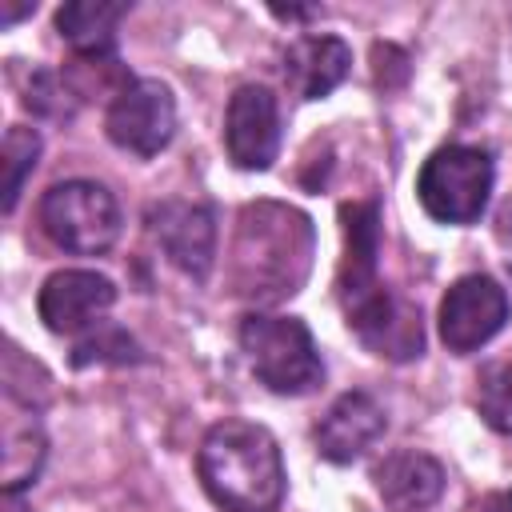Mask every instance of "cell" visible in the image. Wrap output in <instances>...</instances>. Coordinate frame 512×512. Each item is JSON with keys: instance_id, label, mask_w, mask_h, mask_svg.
Listing matches in <instances>:
<instances>
[{"instance_id": "6da1fadb", "label": "cell", "mask_w": 512, "mask_h": 512, "mask_svg": "<svg viewBox=\"0 0 512 512\" xmlns=\"http://www.w3.org/2000/svg\"><path fill=\"white\" fill-rule=\"evenodd\" d=\"M344 260L336 276L340 308L352 336L380 360H412L424 352V320L420 308L380 284L376 252H380V208L376 200L344 204Z\"/></svg>"}, {"instance_id": "7a4b0ae2", "label": "cell", "mask_w": 512, "mask_h": 512, "mask_svg": "<svg viewBox=\"0 0 512 512\" xmlns=\"http://www.w3.org/2000/svg\"><path fill=\"white\" fill-rule=\"evenodd\" d=\"M316 232L300 208L256 200L236 216L232 236V292L256 304L292 296L312 268Z\"/></svg>"}, {"instance_id": "3957f363", "label": "cell", "mask_w": 512, "mask_h": 512, "mask_svg": "<svg viewBox=\"0 0 512 512\" xmlns=\"http://www.w3.org/2000/svg\"><path fill=\"white\" fill-rule=\"evenodd\" d=\"M204 492L224 512H276L284 500V460L268 428L252 420H220L196 452Z\"/></svg>"}, {"instance_id": "277c9868", "label": "cell", "mask_w": 512, "mask_h": 512, "mask_svg": "<svg viewBox=\"0 0 512 512\" xmlns=\"http://www.w3.org/2000/svg\"><path fill=\"white\" fill-rule=\"evenodd\" d=\"M252 376L276 396H308L324 380L320 348L304 320L248 312L236 328Z\"/></svg>"}, {"instance_id": "5b68a950", "label": "cell", "mask_w": 512, "mask_h": 512, "mask_svg": "<svg viewBox=\"0 0 512 512\" xmlns=\"http://www.w3.org/2000/svg\"><path fill=\"white\" fill-rule=\"evenodd\" d=\"M496 164L484 148L476 144H444L436 148L420 176H416V196L420 208L440 220V224H472L484 216L488 196H492Z\"/></svg>"}, {"instance_id": "8992f818", "label": "cell", "mask_w": 512, "mask_h": 512, "mask_svg": "<svg viewBox=\"0 0 512 512\" xmlns=\"http://www.w3.org/2000/svg\"><path fill=\"white\" fill-rule=\"evenodd\" d=\"M40 228L48 240L76 256H96L120 236V204L96 180L52 184L40 200Z\"/></svg>"}, {"instance_id": "52a82bcc", "label": "cell", "mask_w": 512, "mask_h": 512, "mask_svg": "<svg viewBox=\"0 0 512 512\" xmlns=\"http://www.w3.org/2000/svg\"><path fill=\"white\" fill-rule=\"evenodd\" d=\"M104 132L116 148L132 156H156L160 148H168L176 132V100L168 84L148 76L120 84L104 112Z\"/></svg>"}, {"instance_id": "ba28073f", "label": "cell", "mask_w": 512, "mask_h": 512, "mask_svg": "<svg viewBox=\"0 0 512 512\" xmlns=\"http://www.w3.org/2000/svg\"><path fill=\"white\" fill-rule=\"evenodd\" d=\"M508 324V292L492 276H460L440 300V340L448 352L468 356Z\"/></svg>"}, {"instance_id": "9c48e42d", "label": "cell", "mask_w": 512, "mask_h": 512, "mask_svg": "<svg viewBox=\"0 0 512 512\" xmlns=\"http://www.w3.org/2000/svg\"><path fill=\"white\" fill-rule=\"evenodd\" d=\"M116 304V284L92 268H60L40 284L36 308L48 332L80 336L104 324V312Z\"/></svg>"}, {"instance_id": "30bf717a", "label": "cell", "mask_w": 512, "mask_h": 512, "mask_svg": "<svg viewBox=\"0 0 512 512\" xmlns=\"http://www.w3.org/2000/svg\"><path fill=\"white\" fill-rule=\"evenodd\" d=\"M228 160L244 172L272 168L280 152V104L264 84H240L224 112Z\"/></svg>"}, {"instance_id": "8fae6325", "label": "cell", "mask_w": 512, "mask_h": 512, "mask_svg": "<svg viewBox=\"0 0 512 512\" xmlns=\"http://www.w3.org/2000/svg\"><path fill=\"white\" fill-rule=\"evenodd\" d=\"M148 232L164 248V256L192 280H208L216 260V216L204 204L164 200L148 212Z\"/></svg>"}, {"instance_id": "7c38bea8", "label": "cell", "mask_w": 512, "mask_h": 512, "mask_svg": "<svg viewBox=\"0 0 512 512\" xmlns=\"http://www.w3.org/2000/svg\"><path fill=\"white\" fill-rule=\"evenodd\" d=\"M384 428H388V416L368 392H344L316 420L312 440L328 464H352L384 436Z\"/></svg>"}, {"instance_id": "4fadbf2b", "label": "cell", "mask_w": 512, "mask_h": 512, "mask_svg": "<svg viewBox=\"0 0 512 512\" xmlns=\"http://www.w3.org/2000/svg\"><path fill=\"white\" fill-rule=\"evenodd\" d=\"M352 68V48L340 36H300L284 52V80L300 100H324L332 88L344 84Z\"/></svg>"}, {"instance_id": "5bb4252c", "label": "cell", "mask_w": 512, "mask_h": 512, "mask_svg": "<svg viewBox=\"0 0 512 512\" xmlns=\"http://www.w3.org/2000/svg\"><path fill=\"white\" fill-rule=\"evenodd\" d=\"M372 480H376V492L384 496V504L392 512H424L444 492L440 460H432L428 452H416V448H400V452L384 456L376 464Z\"/></svg>"}, {"instance_id": "9a60e30c", "label": "cell", "mask_w": 512, "mask_h": 512, "mask_svg": "<svg viewBox=\"0 0 512 512\" xmlns=\"http://www.w3.org/2000/svg\"><path fill=\"white\" fill-rule=\"evenodd\" d=\"M44 456H48V440L36 420V408H20V400L8 396L4 400V452H0L4 496H20L28 484H36Z\"/></svg>"}, {"instance_id": "2e32d148", "label": "cell", "mask_w": 512, "mask_h": 512, "mask_svg": "<svg viewBox=\"0 0 512 512\" xmlns=\"http://www.w3.org/2000/svg\"><path fill=\"white\" fill-rule=\"evenodd\" d=\"M128 16V4L112 0H72L56 12V32L72 44L76 56L84 60H112L116 52V28Z\"/></svg>"}, {"instance_id": "e0dca14e", "label": "cell", "mask_w": 512, "mask_h": 512, "mask_svg": "<svg viewBox=\"0 0 512 512\" xmlns=\"http://www.w3.org/2000/svg\"><path fill=\"white\" fill-rule=\"evenodd\" d=\"M476 412L492 432L512 436V356L488 360L476 372Z\"/></svg>"}, {"instance_id": "ac0fdd59", "label": "cell", "mask_w": 512, "mask_h": 512, "mask_svg": "<svg viewBox=\"0 0 512 512\" xmlns=\"http://www.w3.org/2000/svg\"><path fill=\"white\" fill-rule=\"evenodd\" d=\"M0 156H4V160H0V164H4V212H12L16 200H20V192H24L28 172H32L36 160H40V132L12 124V128L4 132V152H0Z\"/></svg>"}, {"instance_id": "d6986e66", "label": "cell", "mask_w": 512, "mask_h": 512, "mask_svg": "<svg viewBox=\"0 0 512 512\" xmlns=\"http://www.w3.org/2000/svg\"><path fill=\"white\" fill-rule=\"evenodd\" d=\"M136 360H140L136 340L116 324H96L72 348V364L76 368H88V364H136Z\"/></svg>"}, {"instance_id": "ffe728a7", "label": "cell", "mask_w": 512, "mask_h": 512, "mask_svg": "<svg viewBox=\"0 0 512 512\" xmlns=\"http://www.w3.org/2000/svg\"><path fill=\"white\" fill-rule=\"evenodd\" d=\"M24 108H32L40 116H52V120H68L76 112V96L68 92L64 76H56L48 68H36L32 80L24 84Z\"/></svg>"}, {"instance_id": "44dd1931", "label": "cell", "mask_w": 512, "mask_h": 512, "mask_svg": "<svg viewBox=\"0 0 512 512\" xmlns=\"http://www.w3.org/2000/svg\"><path fill=\"white\" fill-rule=\"evenodd\" d=\"M280 20H308V16H316V8H272Z\"/></svg>"}, {"instance_id": "7402d4cb", "label": "cell", "mask_w": 512, "mask_h": 512, "mask_svg": "<svg viewBox=\"0 0 512 512\" xmlns=\"http://www.w3.org/2000/svg\"><path fill=\"white\" fill-rule=\"evenodd\" d=\"M480 512H504V500H500V496H488V500H484V508H480Z\"/></svg>"}, {"instance_id": "603a6c76", "label": "cell", "mask_w": 512, "mask_h": 512, "mask_svg": "<svg viewBox=\"0 0 512 512\" xmlns=\"http://www.w3.org/2000/svg\"><path fill=\"white\" fill-rule=\"evenodd\" d=\"M4 500H8V512H28V508H24L16 496H4Z\"/></svg>"}, {"instance_id": "cb8c5ba5", "label": "cell", "mask_w": 512, "mask_h": 512, "mask_svg": "<svg viewBox=\"0 0 512 512\" xmlns=\"http://www.w3.org/2000/svg\"><path fill=\"white\" fill-rule=\"evenodd\" d=\"M508 504H512V496H508Z\"/></svg>"}]
</instances>
